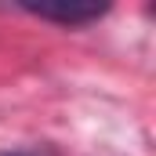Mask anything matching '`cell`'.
Returning a JSON list of instances; mask_svg holds the SVG:
<instances>
[{
    "mask_svg": "<svg viewBox=\"0 0 156 156\" xmlns=\"http://www.w3.org/2000/svg\"><path fill=\"white\" fill-rule=\"evenodd\" d=\"M26 11L44 18V22H58V26H87V22L102 18L109 7L105 4H66V0H58V4H26Z\"/></svg>",
    "mask_w": 156,
    "mask_h": 156,
    "instance_id": "obj_1",
    "label": "cell"
},
{
    "mask_svg": "<svg viewBox=\"0 0 156 156\" xmlns=\"http://www.w3.org/2000/svg\"><path fill=\"white\" fill-rule=\"evenodd\" d=\"M0 156H26V153H11V149H0Z\"/></svg>",
    "mask_w": 156,
    "mask_h": 156,
    "instance_id": "obj_2",
    "label": "cell"
}]
</instances>
